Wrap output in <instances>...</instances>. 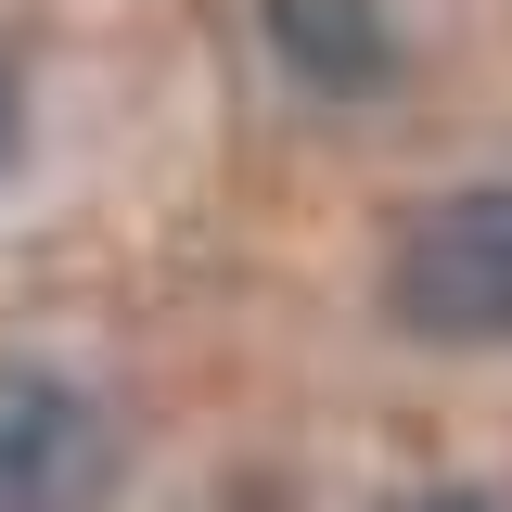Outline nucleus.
Instances as JSON below:
<instances>
[{
    "mask_svg": "<svg viewBox=\"0 0 512 512\" xmlns=\"http://www.w3.org/2000/svg\"><path fill=\"white\" fill-rule=\"evenodd\" d=\"M256 39L282 52L295 90L372 103L384 77H397V0H256Z\"/></svg>",
    "mask_w": 512,
    "mask_h": 512,
    "instance_id": "3",
    "label": "nucleus"
},
{
    "mask_svg": "<svg viewBox=\"0 0 512 512\" xmlns=\"http://www.w3.org/2000/svg\"><path fill=\"white\" fill-rule=\"evenodd\" d=\"M384 308L423 346H512V192H436L384 256Z\"/></svg>",
    "mask_w": 512,
    "mask_h": 512,
    "instance_id": "1",
    "label": "nucleus"
},
{
    "mask_svg": "<svg viewBox=\"0 0 512 512\" xmlns=\"http://www.w3.org/2000/svg\"><path fill=\"white\" fill-rule=\"evenodd\" d=\"M397 512H500V500H474V487H423V500H397Z\"/></svg>",
    "mask_w": 512,
    "mask_h": 512,
    "instance_id": "5",
    "label": "nucleus"
},
{
    "mask_svg": "<svg viewBox=\"0 0 512 512\" xmlns=\"http://www.w3.org/2000/svg\"><path fill=\"white\" fill-rule=\"evenodd\" d=\"M116 487V423L90 384L13 359L0 372V512H90Z\"/></svg>",
    "mask_w": 512,
    "mask_h": 512,
    "instance_id": "2",
    "label": "nucleus"
},
{
    "mask_svg": "<svg viewBox=\"0 0 512 512\" xmlns=\"http://www.w3.org/2000/svg\"><path fill=\"white\" fill-rule=\"evenodd\" d=\"M13 128H26V77H13V52H0V167H13Z\"/></svg>",
    "mask_w": 512,
    "mask_h": 512,
    "instance_id": "4",
    "label": "nucleus"
}]
</instances>
